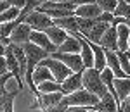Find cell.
I'll return each instance as SVG.
<instances>
[{
    "mask_svg": "<svg viewBox=\"0 0 130 112\" xmlns=\"http://www.w3.org/2000/svg\"><path fill=\"white\" fill-rule=\"evenodd\" d=\"M83 88L89 90L90 93H94V95H97L99 98L108 93V88H106V85L101 78V71H97L95 67L83 71Z\"/></svg>",
    "mask_w": 130,
    "mask_h": 112,
    "instance_id": "cell-1",
    "label": "cell"
},
{
    "mask_svg": "<svg viewBox=\"0 0 130 112\" xmlns=\"http://www.w3.org/2000/svg\"><path fill=\"white\" fill-rule=\"evenodd\" d=\"M64 100H66V103H68L70 107H95V105L99 103L101 98L97 95L90 93L89 90L82 88V90L71 93V95H66Z\"/></svg>",
    "mask_w": 130,
    "mask_h": 112,
    "instance_id": "cell-2",
    "label": "cell"
},
{
    "mask_svg": "<svg viewBox=\"0 0 130 112\" xmlns=\"http://www.w3.org/2000/svg\"><path fill=\"white\" fill-rule=\"evenodd\" d=\"M40 66H45V67H49L50 72L54 74V79L57 83H62L66 78H70L71 74H73V71H71L70 67L64 64V62L57 61V59H54V57H47V59H43V61L40 62Z\"/></svg>",
    "mask_w": 130,
    "mask_h": 112,
    "instance_id": "cell-3",
    "label": "cell"
},
{
    "mask_svg": "<svg viewBox=\"0 0 130 112\" xmlns=\"http://www.w3.org/2000/svg\"><path fill=\"white\" fill-rule=\"evenodd\" d=\"M50 57H54V59H57V61H61V62H64L73 72L85 71V64H83V59H82L80 53H62V52H54V53H50Z\"/></svg>",
    "mask_w": 130,
    "mask_h": 112,
    "instance_id": "cell-4",
    "label": "cell"
},
{
    "mask_svg": "<svg viewBox=\"0 0 130 112\" xmlns=\"http://www.w3.org/2000/svg\"><path fill=\"white\" fill-rule=\"evenodd\" d=\"M24 22H28L35 31H45L47 28L54 26V19L50 16H47V14L40 12V10H33L30 16L26 17Z\"/></svg>",
    "mask_w": 130,
    "mask_h": 112,
    "instance_id": "cell-5",
    "label": "cell"
},
{
    "mask_svg": "<svg viewBox=\"0 0 130 112\" xmlns=\"http://www.w3.org/2000/svg\"><path fill=\"white\" fill-rule=\"evenodd\" d=\"M66 95L62 92H57V93H40L37 98H35V103L31 105L33 109H38V110H45L49 107H54L57 105L59 102H62Z\"/></svg>",
    "mask_w": 130,
    "mask_h": 112,
    "instance_id": "cell-6",
    "label": "cell"
},
{
    "mask_svg": "<svg viewBox=\"0 0 130 112\" xmlns=\"http://www.w3.org/2000/svg\"><path fill=\"white\" fill-rule=\"evenodd\" d=\"M2 57H5V61H7V66H9V71L14 74V78L18 79L19 86L23 88V86H24V83H23L24 76H23V71H21L19 61L16 59V55H14V52H12V48H10V45H9V47H5V50H4V55H2Z\"/></svg>",
    "mask_w": 130,
    "mask_h": 112,
    "instance_id": "cell-7",
    "label": "cell"
},
{
    "mask_svg": "<svg viewBox=\"0 0 130 112\" xmlns=\"http://www.w3.org/2000/svg\"><path fill=\"white\" fill-rule=\"evenodd\" d=\"M61 85H62V93H64V95H71V93L82 90V88H83V71L82 72H73L70 78H66Z\"/></svg>",
    "mask_w": 130,
    "mask_h": 112,
    "instance_id": "cell-8",
    "label": "cell"
},
{
    "mask_svg": "<svg viewBox=\"0 0 130 112\" xmlns=\"http://www.w3.org/2000/svg\"><path fill=\"white\" fill-rule=\"evenodd\" d=\"M99 45L102 48H108V50H113V52L120 50V47H118V26L111 24L109 28L106 30V33H104V36H102Z\"/></svg>",
    "mask_w": 130,
    "mask_h": 112,
    "instance_id": "cell-9",
    "label": "cell"
},
{
    "mask_svg": "<svg viewBox=\"0 0 130 112\" xmlns=\"http://www.w3.org/2000/svg\"><path fill=\"white\" fill-rule=\"evenodd\" d=\"M31 33H33V28H31L28 22H23L19 24L14 33L10 35L9 38L12 43H16V45H24V43H30V38H31Z\"/></svg>",
    "mask_w": 130,
    "mask_h": 112,
    "instance_id": "cell-10",
    "label": "cell"
},
{
    "mask_svg": "<svg viewBox=\"0 0 130 112\" xmlns=\"http://www.w3.org/2000/svg\"><path fill=\"white\" fill-rule=\"evenodd\" d=\"M30 41H31V43H35V45H38V47H42L43 50H47L49 53L57 52V47L50 41V38L47 36V33H45V31H35V30H33Z\"/></svg>",
    "mask_w": 130,
    "mask_h": 112,
    "instance_id": "cell-11",
    "label": "cell"
},
{
    "mask_svg": "<svg viewBox=\"0 0 130 112\" xmlns=\"http://www.w3.org/2000/svg\"><path fill=\"white\" fill-rule=\"evenodd\" d=\"M92 109L97 110V112H120V103H118V100L108 92L104 97H101L99 103H97L95 107H92Z\"/></svg>",
    "mask_w": 130,
    "mask_h": 112,
    "instance_id": "cell-12",
    "label": "cell"
},
{
    "mask_svg": "<svg viewBox=\"0 0 130 112\" xmlns=\"http://www.w3.org/2000/svg\"><path fill=\"white\" fill-rule=\"evenodd\" d=\"M101 14H102V9L97 5V2L80 5V7H76V10H75V16H76V17H90V19H97Z\"/></svg>",
    "mask_w": 130,
    "mask_h": 112,
    "instance_id": "cell-13",
    "label": "cell"
},
{
    "mask_svg": "<svg viewBox=\"0 0 130 112\" xmlns=\"http://www.w3.org/2000/svg\"><path fill=\"white\" fill-rule=\"evenodd\" d=\"M45 33H47V36L50 38V41H52L57 48H59L61 45L68 40V36H70V33L66 30H62V28H59V26H50V28L45 30Z\"/></svg>",
    "mask_w": 130,
    "mask_h": 112,
    "instance_id": "cell-14",
    "label": "cell"
},
{
    "mask_svg": "<svg viewBox=\"0 0 130 112\" xmlns=\"http://www.w3.org/2000/svg\"><path fill=\"white\" fill-rule=\"evenodd\" d=\"M115 92L118 97V103L130 97V78H116L115 79Z\"/></svg>",
    "mask_w": 130,
    "mask_h": 112,
    "instance_id": "cell-15",
    "label": "cell"
},
{
    "mask_svg": "<svg viewBox=\"0 0 130 112\" xmlns=\"http://www.w3.org/2000/svg\"><path fill=\"white\" fill-rule=\"evenodd\" d=\"M57 52H62V53H80L82 52V43H80V40H78L75 35L70 33L68 40L57 48Z\"/></svg>",
    "mask_w": 130,
    "mask_h": 112,
    "instance_id": "cell-16",
    "label": "cell"
},
{
    "mask_svg": "<svg viewBox=\"0 0 130 112\" xmlns=\"http://www.w3.org/2000/svg\"><path fill=\"white\" fill-rule=\"evenodd\" d=\"M54 26H59L62 30H66L68 33H76V31L80 30V26H78V17H76V16L54 19Z\"/></svg>",
    "mask_w": 130,
    "mask_h": 112,
    "instance_id": "cell-17",
    "label": "cell"
},
{
    "mask_svg": "<svg viewBox=\"0 0 130 112\" xmlns=\"http://www.w3.org/2000/svg\"><path fill=\"white\" fill-rule=\"evenodd\" d=\"M45 81H56V79H54V74L50 72L49 67L38 66V67L35 69V72H33V83H35V86L38 88V85H42V83H45Z\"/></svg>",
    "mask_w": 130,
    "mask_h": 112,
    "instance_id": "cell-18",
    "label": "cell"
},
{
    "mask_svg": "<svg viewBox=\"0 0 130 112\" xmlns=\"http://www.w3.org/2000/svg\"><path fill=\"white\" fill-rule=\"evenodd\" d=\"M130 30L127 24H118V47L121 52H130Z\"/></svg>",
    "mask_w": 130,
    "mask_h": 112,
    "instance_id": "cell-19",
    "label": "cell"
},
{
    "mask_svg": "<svg viewBox=\"0 0 130 112\" xmlns=\"http://www.w3.org/2000/svg\"><path fill=\"white\" fill-rule=\"evenodd\" d=\"M109 26H111L109 22H99V21H97V24H95V26L89 31V35H85V36H87L90 41H94V43H101L104 33H106V30H108Z\"/></svg>",
    "mask_w": 130,
    "mask_h": 112,
    "instance_id": "cell-20",
    "label": "cell"
},
{
    "mask_svg": "<svg viewBox=\"0 0 130 112\" xmlns=\"http://www.w3.org/2000/svg\"><path fill=\"white\" fill-rule=\"evenodd\" d=\"M62 92V85L57 81H45L38 85V93H57Z\"/></svg>",
    "mask_w": 130,
    "mask_h": 112,
    "instance_id": "cell-21",
    "label": "cell"
},
{
    "mask_svg": "<svg viewBox=\"0 0 130 112\" xmlns=\"http://www.w3.org/2000/svg\"><path fill=\"white\" fill-rule=\"evenodd\" d=\"M95 24H97V19H90V17H78V26H80L78 33H82V35L85 36V35H89V31L92 30Z\"/></svg>",
    "mask_w": 130,
    "mask_h": 112,
    "instance_id": "cell-22",
    "label": "cell"
},
{
    "mask_svg": "<svg viewBox=\"0 0 130 112\" xmlns=\"http://www.w3.org/2000/svg\"><path fill=\"white\" fill-rule=\"evenodd\" d=\"M21 10H23V9H18V7H10V9H7L5 12L0 14V22H10V21H16L18 17H19Z\"/></svg>",
    "mask_w": 130,
    "mask_h": 112,
    "instance_id": "cell-23",
    "label": "cell"
},
{
    "mask_svg": "<svg viewBox=\"0 0 130 112\" xmlns=\"http://www.w3.org/2000/svg\"><path fill=\"white\" fill-rule=\"evenodd\" d=\"M118 59H120V64H121V69L125 71V74L130 78V52H121L118 50Z\"/></svg>",
    "mask_w": 130,
    "mask_h": 112,
    "instance_id": "cell-24",
    "label": "cell"
},
{
    "mask_svg": "<svg viewBox=\"0 0 130 112\" xmlns=\"http://www.w3.org/2000/svg\"><path fill=\"white\" fill-rule=\"evenodd\" d=\"M97 2V5H99L102 12H111V14H115V10L118 7V0H95Z\"/></svg>",
    "mask_w": 130,
    "mask_h": 112,
    "instance_id": "cell-25",
    "label": "cell"
},
{
    "mask_svg": "<svg viewBox=\"0 0 130 112\" xmlns=\"http://www.w3.org/2000/svg\"><path fill=\"white\" fill-rule=\"evenodd\" d=\"M70 109V105L66 103V100L62 98V102H59L57 105H54V107H49V109H45V110H40V112H68Z\"/></svg>",
    "mask_w": 130,
    "mask_h": 112,
    "instance_id": "cell-26",
    "label": "cell"
},
{
    "mask_svg": "<svg viewBox=\"0 0 130 112\" xmlns=\"http://www.w3.org/2000/svg\"><path fill=\"white\" fill-rule=\"evenodd\" d=\"M9 4L12 7H18V9H24L26 7V4H28V0H9Z\"/></svg>",
    "mask_w": 130,
    "mask_h": 112,
    "instance_id": "cell-27",
    "label": "cell"
},
{
    "mask_svg": "<svg viewBox=\"0 0 130 112\" xmlns=\"http://www.w3.org/2000/svg\"><path fill=\"white\" fill-rule=\"evenodd\" d=\"M71 4H75L76 7H80V5H85V4H92V2H95V0H70Z\"/></svg>",
    "mask_w": 130,
    "mask_h": 112,
    "instance_id": "cell-28",
    "label": "cell"
},
{
    "mask_svg": "<svg viewBox=\"0 0 130 112\" xmlns=\"http://www.w3.org/2000/svg\"><path fill=\"white\" fill-rule=\"evenodd\" d=\"M123 24H127L128 30H130V17H123Z\"/></svg>",
    "mask_w": 130,
    "mask_h": 112,
    "instance_id": "cell-29",
    "label": "cell"
},
{
    "mask_svg": "<svg viewBox=\"0 0 130 112\" xmlns=\"http://www.w3.org/2000/svg\"><path fill=\"white\" fill-rule=\"evenodd\" d=\"M54 2H68V0H54Z\"/></svg>",
    "mask_w": 130,
    "mask_h": 112,
    "instance_id": "cell-30",
    "label": "cell"
},
{
    "mask_svg": "<svg viewBox=\"0 0 130 112\" xmlns=\"http://www.w3.org/2000/svg\"><path fill=\"white\" fill-rule=\"evenodd\" d=\"M38 2H40V4H43V2H47V0H38Z\"/></svg>",
    "mask_w": 130,
    "mask_h": 112,
    "instance_id": "cell-31",
    "label": "cell"
},
{
    "mask_svg": "<svg viewBox=\"0 0 130 112\" xmlns=\"http://www.w3.org/2000/svg\"><path fill=\"white\" fill-rule=\"evenodd\" d=\"M125 2H127V4H130V0H125Z\"/></svg>",
    "mask_w": 130,
    "mask_h": 112,
    "instance_id": "cell-32",
    "label": "cell"
},
{
    "mask_svg": "<svg viewBox=\"0 0 130 112\" xmlns=\"http://www.w3.org/2000/svg\"><path fill=\"white\" fill-rule=\"evenodd\" d=\"M0 2H5V0H0Z\"/></svg>",
    "mask_w": 130,
    "mask_h": 112,
    "instance_id": "cell-33",
    "label": "cell"
}]
</instances>
